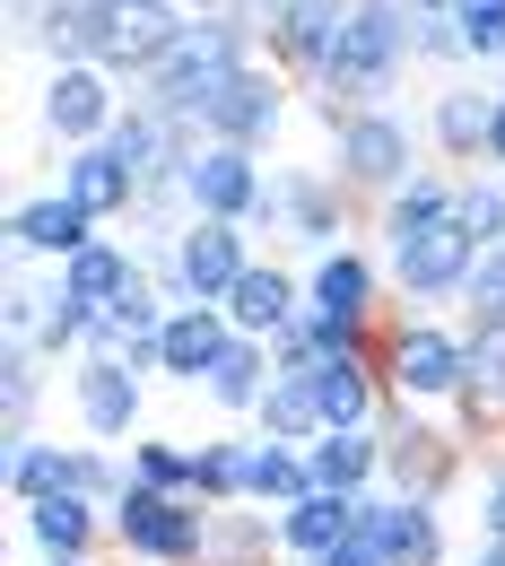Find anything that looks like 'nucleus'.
Masks as SVG:
<instances>
[{"label": "nucleus", "instance_id": "20e7f679", "mask_svg": "<svg viewBox=\"0 0 505 566\" xmlns=\"http://www.w3.org/2000/svg\"><path fill=\"white\" fill-rule=\"evenodd\" d=\"M375 366H383V392H392L401 410L453 419L462 375H471V332L444 323V314H392L383 340H375Z\"/></svg>", "mask_w": 505, "mask_h": 566}, {"label": "nucleus", "instance_id": "58836bf2", "mask_svg": "<svg viewBox=\"0 0 505 566\" xmlns=\"http://www.w3.org/2000/svg\"><path fill=\"white\" fill-rule=\"evenodd\" d=\"M462 227L480 235V253H497L505 244V175H462Z\"/></svg>", "mask_w": 505, "mask_h": 566}, {"label": "nucleus", "instance_id": "4be33fe9", "mask_svg": "<svg viewBox=\"0 0 505 566\" xmlns=\"http://www.w3.org/2000/svg\"><path fill=\"white\" fill-rule=\"evenodd\" d=\"M296 314H305V271H288V262H253L244 280H235V296H227V323L244 332V340H280Z\"/></svg>", "mask_w": 505, "mask_h": 566}, {"label": "nucleus", "instance_id": "a878e982", "mask_svg": "<svg viewBox=\"0 0 505 566\" xmlns=\"http://www.w3.org/2000/svg\"><path fill=\"white\" fill-rule=\"evenodd\" d=\"M358 523H366V496L314 489L305 505H288V514H280V549H288V566H314V558H332L340 541H358Z\"/></svg>", "mask_w": 505, "mask_h": 566}, {"label": "nucleus", "instance_id": "8fccbe9b", "mask_svg": "<svg viewBox=\"0 0 505 566\" xmlns=\"http://www.w3.org/2000/svg\"><path fill=\"white\" fill-rule=\"evenodd\" d=\"M280 566H288V558H280Z\"/></svg>", "mask_w": 505, "mask_h": 566}, {"label": "nucleus", "instance_id": "a18cd8bd", "mask_svg": "<svg viewBox=\"0 0 505 566\" xmlns=\"http://www.w3.org/2000/svg\"><path fill=\"white\" fill-rule=\"evenodd\" d=\"M183 18H227V9H244V0H175Z\"/></svg>", "mask_w": 505, "mask_h": 566}, {"label": "nucleus", "instance_id": "b1692460", "mask_svg": "<svg viewBox=\"0 0 505 566\" xmlns=\"http://www.w3.org/2000/svg\"><path fill=\"white\" fill-rule=\"evenodd\" d=\"M462 210V175H444V166H428V175H410L383 210H366V227H375V244L383 253H401L410 235H428V227H444V218Z\"/></svg>", "mask_w": 505, "mask_h": 566}, {"label": "nucleus", "instance_id": "f03ea898", "mask_svg": "<svg viewBox=\"0 0 505 566\" xmlns=\"http://www.w3.org/2000/svg\"><path fill=\"white\" fill-rule=\"evenodd\" d=\"M253 62H262V35H253V18H244V9H227V18H183V35L157 53V71H148L131 96L157 105L166 123L201 132V114H210L218 96L253 71Z\"/></svg>", "mask_w": 505, "mask_h": 566}, {"label": "nucleus", "instance_id": "1a4fd4ad", "mask_svg": "<svg viewBox=\"0 0 505 566\" xmlns=\"http://www.w3.org/2000/svg\"><path fill=\"white\" fill-rule=\"evenodd\" d=\"M271 235H288L305 253H340L349 227H358V201L332 184V166H271V192H262V218Z\"/></svg>", "mask_w": 505, "mask_h": 566}, {"label": "nucleus", "instance_id": "9b49d317", "mask_svg": "<svg viewBox=\"0 0 505 566\" xmlns=\"http://www.w3.org/2000/svg\"><path fill=\"white\" fill-rule=\"evenodd\" d=\"M71 419L87 444H114V453H131L148 436V375L140 366H123V357H78L71 366Z\"/></svg>", "mask_w": 505, "mask_h": 566}, {"label": "nucleus", "instance_id": "f704fd0d", "mask_svg": "<svg viewBox=\"0 0 505 566\" xmlns=\"http://www.w3.org/2000/svg\"><path fill=\"white\" fill-rule=\"evenodd\" d=\"M253 436H262V444H314V436H323V410H314V384L280 375V384L262 392V410H253Z\"/></svg>", "mask_w": 505, "mask_h": 566}, {"label": "nucleus", "instance_id": "c756f323", "mask_svg": "<svg viewBox=\"0 0 505 566\" xmlns=\"http://www.w3.org/2000/svg\"><path fill=\"white\" fill-rule=\"evenodd\" d=\"M280 514H262V505H218L210 514V549L201 566H280Z\"/></svg>", "mask_w": 505, "mask_h": 566}, {"label": "nucleus", "instance_id": "49530a36", "mask_svg": "<svg viewBox=\"0 0 505 566\" xmlns=\"http://www.w3.org/2000/svg\"><path fill=\"white\" fill-rule=\"evenodd\" d=\"M462 566H505V541H471V558Z\"/></svg>", "mask_w": 505, "mask_h": 566}, {"label": "nucleus", "instance_id": "4c0bfd02", "mask_svg": "<svg viewBox=\"0 0 505 566\" xmlns=\"http://www.w3.org/2000/svg\"><path fill=\"white\" fill-rule=\"evenodd\" d=\"M44 323V287L27 280V253L9 244V280H0V340H35Z\"/></svg>", "mask_w": 505, "mask_h": 566}, {"label": "nucleus", "instance_id": "7c9ffc66", "mask_svg": "<svg viewBox=\"0 0 505 566\" xmlns=\"http://www.w3.org/2000/svg\"><path fill=\"white\" fill-rule=\"evenodd\" d=\"M253 444H262L253 427L244 436H201L192 444V496L201 505H244L253 496Z\"/></svg>", "mask_w": 505, "mask_h": 566}, {"label": "nucleus", "instance_id": "37998d69", "mask_svg": "<svg viewBox=\"0 0 505 566\" xmlns=\"http://www.w3.org/2000/svg\"><path fill=\"white\" fill-rule=\"evenodd\" d=\"M314 566H392V558H383V549H375V541L358 532V541H340L332 558H314Z\"/></svg>", "mask_w": 505, "mask_h": 566}, {"label": "nucleus", "instance_id": "79ce46f5", "mask_svg": "<svg viewBox=\"0 0 505 566\" xmlns=\"http://www.w3.org/2000/svg\"><path fill=\"white\" fill-rule=\"evenodd\" d=\"M419 62H435V71H462L471 62V44H462L453 18H419Z\"/></svg>", "mask_w": 505, "mask_h": 566}, {"label": "nucleus", "instance_id": "39448f33", "mask_svg": "<svg viewBox=\"0 0 505 566\" xmlns=\"http://www.w3.org/2000/svg\"><path fill=\"white\" fill-rule=\"evenodd\" d=\"M375 436H383V489H392V496H428V505H444V496L471 480V462H480L471 436H462L453 419L401 410V401L375 419Z\"/></svg>", "mask_w": 505, "mask_h": 566}, {"label": "nucleus", "instance_id": "9d476101", "mask_svg": "<svg viewBox=\"0 0 505 566\" xmlns=\"http://www.w3.org/2000/svg\"><path fill=\"white\" fill-rule=\"evenodd\" d=\"M305 314H323V323H340L358 340H383V323H392V271H383V253H366V244L314 253L305 262Z\"/></svg>", "mask_w": 505, "mask_h": 566}, {"label": "nucleus", "instance_id": "c85d7f7f", "mask_svg": "<svg viewBox=\"0 0 505 566\" xmlns=\"http://www.w3.org/2000/svg\"><path fill=\"white\" fill-rule=\"evenodd\" d=\"M271 384H280V366H271V340H244V332H235V349L218 357V375L201 384V392H210L218 419H244V427H253V410H262V392H271Z\"/></svg>", "mask_w": 505, "mask_h": 566}, {"label": "nucleus", "instance_id": "dca6fc26", "mask_svg": "<svg viewBox=\"0 0 505 566\" xmlns=\"http://www.w3.org/2000/svg\"><path fill=\"white\" fill-rule=\"evenodd\" d=\"M366 541L383 549L392 566H453V532H444V505H428V496H392L375 489L366 496Z\"/></svg>", "mask_w": 505, "mask_h": 566}, {"label": "nucleus", "instance_id": "6e6552de", "mask_svg": "<svg viewBox=\"0 0 505 566\" xmlns=\"http://www.w3.org/2000/svg\"><path fill=\"white\" fill-rule=\"evenodd\" d=\"M210 514L218 505H201V496H166V489H140V480H131V496L114 505V549L131 566H201Z\"/></svg>", "mask_w": 505, "mask_h": 566}, {"label": "nucleus", "instance_id": "412c9836", "mask_svg": "<svg viewBox=\"0 0 505 566\" xmlns=\"http://www.w3.org/2000/svg\"><path fill=\"white\" fill-rule=\"evenodd\" d=\"M62 192H71V201L96 218V227H114V218L140 210V175L123 166V148H114V140H96V148H62Z\"/></svg>", "mask_w": 505, "mask_h": 566}, {"label": "nucleus", "instance_id": "ea45409f", "mask_svg": "<svg viewBox=\"0 0 505 566\" xmlns=\"http://www.w3.org/2000/svg\"><path fill=\"white\" fill-rule=\"evenodd\" d=\"M453 27L480 71H505V0H453Z\"/></svg>", "mask_w": 505, "mask_h": 566}, {"label": "nucleus", "instance_id": "de8ad7c7", "mask_svg": "<svg viewBox=\"0 0 505 566\" xmlns=\"http://www.w3.org/2000/svg\"><path fill=\"white\" fill-rule=\"evenodd\" d=\"M410 18H453V0H401Z\"/></svg>", "mask_w": 505, "mask_h": 566}, {"label": "nucleus", "instance_id": "f3484780", "mask_svg": "<svg viewBox=\"0 0 505 566\" xmlns=\"http://www.w3.org/2000/svg\"><path fill=\"white\" fill-rule=\"evenodd\" d=\"M428 148L444 157V175H480V157H488V123H497V87H435L428 96Z\"/></svg>", "mask_w": 505, "mask_h": 566}, {"label": "nucleus", "instance_id": "bb28decb", "mask_svg": "<svg viewBox=\"0 0 505 566\" xmlns=\"http://www.w3.org/2000/svg\"><path fill=\"white\" fill-rule=\"evenodd\" d=\"M18 523H27V541H35L44 558H96V549L114 541V514H105L96 496H44V505H27Z\"/></svg>", "mask_w": 505, "mask_h": 566}, {"label": "nucleus", "instance_id": "6ab92c4d", "mask_svg": "<svg viewBox=\"0 0 505 566\" xmlns=\"http://www.w3.org/2000/svg\"><path fill=\"white\" fill-rule=\"evenodd\" d=\"M96 235H105V227H96V218L78 210L71 192H62V184H53V192H27V201H18V210H9V244H18V253H27V262H35V253H44V262H53V271H62V262H71V253H87V244H96Z\"/></svg>", "mask_w": 505, "mask_h": 566}, {"label": "nucleus", "instance_id": "f8f14e48", "mask_svg": "<svg viewBox=\"0 0 505 566\" xmlns=\"http://www.w3.org/2000/svg\"><path fill=\"white\" fill-rule=\"evenodd\" d=\"M349 9H358V0H244V18H253V35H262V62H280L296 87L332 62Z\"/></svg>", "mask_w": 505, "mask_h": 566}, {"label": "nucleus", "instance_id": "0eeeda50", "mask_svg": "<svg viewBox=\"0 0 505 566\" xmlns=\"http://www.w3.org/2000/svg\"><path fill=\"white\" fill-rule=\"evenodd\" d=\"M383 271H392V314H444V305H462V287L480 271V235L453 210L444 227L410 235L401 253H383Z\"/></svg>", "mask_w": 505, "mask_h": 566}, {"label": "nucleus", "instance_id": "473e14b6", "mask_svg": "<svg viewBox=\"0 0 505 566\" xmlns=\"http://www.w3.org/2000/svg\"><path fill=\"white\" fill-rule=\"evenodd\" d=\"M44 366H53V357L35 349V340H0V444H27V436H35Z\"/></svg>", "mask_w": 505, "mask_h": 566}, {"label": "nucleus", "instance_id": "09e8293b", "mask_svg": "<svg viewBox=\"0 0 505 566\" xmlns=\"http://www.w3.org/2000/svg\"><path fill=\"white\" fill-rule=\"evenodd\" d=\"M35 566H96V558H35Z\"/></svg>", "mask_w": 505, "mask_h": 566}, {"label": "nucleus", "instance_id": "c9c22d12", "mask_svg": "<svg viewBox=\"0 0 505 566\" xmlns=\"http://www.w3.org/2000/svg\"><path fill=\"white\" fill-rule=\"evenodd\" d=\"M131 480H140V489H166V496H192V444L140 436V444H131Z\"/></svg>", "mask_w": 505, "mask_h": 566}, {"label": "nucleus", "instance_id": "c03bdc74", "mask_svg": "<svg viewBox=\"0 0 505 566\" xmlns=\"http://www.w3.org/2000/svg\"><path fill=\"white\" fill-rule=\"evenodd\" d=\"M488 175H505V87H497V123H488V157H480Z\"/></svg>", "mask_w": 505, "mask_h": 566}, {"label": "nucleus", "instance_id": "2f4dec72", "mask_svg": "<svg viewBox=\"0 0 505 566\" xmlns=\"http://www.w3.org/2000/svg\"><path fill=\"white\" fill-rule=\"evenodd\" d=\"M0 489H9L18 514H27V505H44V496H71V444H62V436H27V444H9Z\"/></svg>", "mask_w": 505, "mask_h": 566}, {"label": "nucleus", "instance_id": "7ed1b4c3", "mask_svg": "<svg viewBox=\"0 0 505 566\" xmlns=\"http://www.w3.org/2000/svg\"><path fill=\"white\" fill-rule=\"evenodd\" d=\"M419 140H428V123H410L401 105H358V114L323 123V166L358 210H383L410 175H428Z\"/></svg>", "mask_w": 505, "mask_h": 566}, {"label": "nucleus", "instance_id": "72a5a7b5", "mask_svg": "<svg viewBox=\"0 0 505 566\" xmlns=\"http://www.w3.org/2000/svg\"><path fill=\"white\" fill-rule=\"evenodd\" d=\"M305 496H314V453H305V444H253V496H244V505L288 514Z\"/></svg>", "mask_w": 505, "mask_h": 566}, {"label": "nucleus", "instance_id": "f257e3e1", "mask_svg": "<svg viewBox=\"0 0 505 566\" xmlns=\"http://www.w3.org/2000/svg\"><path fill=\"white\" fill-rule=\"evenodd\" d=\"M419 62V18L401 9V0H358L349 9V27H340V44H332V62L305 78L296 96L323 114V123H340V114H358V105H392V78Z\"/></svg>", "mask_w": 505, "mask_h": 566}, {"label": "nucleus", "instance_id": "aec40b11", "mask_svg": "<svg viewBox=\"0 0 505 566\" xmlns=\"http://www.w3.org/2000/svg\"><path fill=\"white\" fill-rule=\"evenodd\" d=\"M314 410H323V436L332 427H375L383 410H392V392H383V366H375V349H349V357H323L314 375Z\"/></svg>", "mask_w": 505, "mask_h": 566}, {"label": "nucleus", "instance_id": "393cba45", "mask_svg": "<svg viewBox=\"0 0 505 566\" xmlns=\"http://www.w3.org/2000/svg\"><path fill=\"white\" fill-rule=\"evenodd\" d=\"M453 427L471 436V453L505 444V332H480V340H471V375H462Z\"/></svg>", "mask_w": 505, "mask_h": 566}, {"label": "nucleus", "instance_id": "2eb2a0df", "mask_svg": "<svg viewBox=\"0 0 505 566\" xmlns=\"http://www.w3.org/2000/svg\"><path fill=\"white\" fill-rule=\"evenodd\" d=\"M262 192H271V166L253 148H227V140H201L192 166H183V201L192 218H218V227H253L262 218Z\"/></svg>", "mask_w": 505, "mask_h": 566}, {"label": "nucleus", "instance_id": "ddd939ff", "mask_svg": "<svg viewBox=\"0 0 505 566\" xmlns=\"http://www.w3.org/2000/svg\"><path fill=\"white\" fill-rule=\"evenodd\" d=\"M123 105H131V87H123L114 71H96V62H62V71H44V96H35L44 132H53L62 148H96V140H114Z\"/></svg>", "mask_w": 505, "mask_h": 566}, {"label": "nucleus", "instance_id": "a19ab883", "mask_svg": "<svg viewBox=\"0 0 505 566\" xmlns=\"http://www.w3.org/2000/svg\"><path fill=\"white\" fill-rule=\"evenodd\" d=\"M471 514H480V541H505V444H488L480 462H471Z\"/></svg>", "mask_w": 505, "mask_h": 566}, {"label": "nucleus", "instance_id": "5701e85b", "mask_svg": "<svg viewBox=\"0 0 505 566\" xmlns=\"http://www.w3.org/2000/svg\"><path fill=\"white\" fill-rule=\"evenodd\" d=\"M140 271H148V253H131V244H114V235H96L87 253H71V262L53 271V287H62V296H71L78 314L96 323V314H114V305L131 296V280H140Z\"/></svg>", "mask_w": 505, "mask_h": 566}, {"label": "nucleus", "instance_id": "a211bd4d", "mask_svg": "<svg viewBox=\"0 0 505 566\" xmlns=\"http://www.w3.org/2000/svg\"><path fill=\"white\" fill-rule=\"evenodd\" d=\"M227 349H235L227 305H175V314H166V332H157V384H192V392H201Z\"/></svg>", "mask_w": 505, "mask_h": 566}, {"label": "nucleus", "instance_id": "423d86ee", "mask_svg": "<svg viewBox=\"0 0 505 566\" xmlns=\"http://www.w3.org/2000/svg\"><path fill=\"white\" fill-rule=\"evenodd\" d=\"M253 262H262L253 227H218V218H192L175 244H148V280L166 305H227Z\"/></svg>", "mask_w": 505, "mask_h": 566}, {"label": "nucleus", "instance_id": "4468645a", "mask_svg": "<svg viewBox=\"0 0 505 566\" xmlns=\"http://www.w3.org/2000/svg\"><path fill=\"white\" fill-rule=\"evenodd\" d=\"M288 114H296V78L280 71V62H253V71L201 114V140H227V148H253V157H262V148L288 132Z\"/></svg>", "mask_w": 505, "mask_h": 566}, {"label": "nucleus", "instance_id": "cd10ccee", "mask_svg": "<svg viewBox=\"0 0 505 566\" xmlns=\"http://www.w3.org/2000/svg\"><path fill=\"white\" fill-rule=\"evenodd\" d=\"M305 453H314V489H332V496H375L383 489V436H375V427H332V436H314Z\"/></svg>", "mask_w": 505, "mask_h": 566}, {"label": "nucleus", "instance_id": "e433bc0d", "mask_svg": "<svg viewBox=\"0 0 505 566\" xmlns=\"http://www.w3.org/2000/svg\"><path fill=\"white\" fill-rule=\"evenodd\" d=\"M462 332H471V340H480V332H505V244L480 253V271L462 287Z\"/></svg>", "mask_w": 505, "mask_h": 566}]
</instances>
